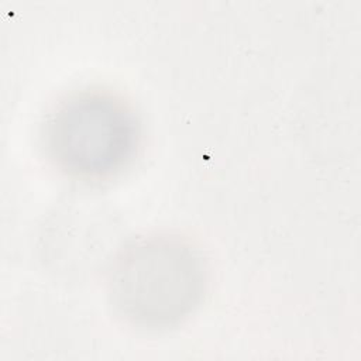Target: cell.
<instances>
[{
    "mask_svg": "<svg viewBox=\"0 0 361 361\" xmlns=\"http://www.w3.org/2000/svg\"><path fill=\"white\" fill-rule=\"evenodd\" d=\"M140 144V121L118 94L102 89L76 92L48 116L44 145L54 165L82 180L121 172Z\"/></svg>",
    "mask_w": 361,
    "mask_h": 361,
    "instance_id": "cell-2",
    "label": "cell"
},
{
    "mask_svg": "<svg viewBox=\"0 0 361 361\" xmlns=\"http://www.w3.org/2000/svg\"><path fill=\"white\" fill-rule=\"evenodd\" d=\"M207 267L199 248L178 234L159 233L126 245L113 259L107 296L126 324L162 331L180 324L200 305Z\"/></svg>",
    "mask_w": 361,
    "mask_h": 361,
    "instance_id": "cell-1",
    "label": "cell"
}]
</instances>
